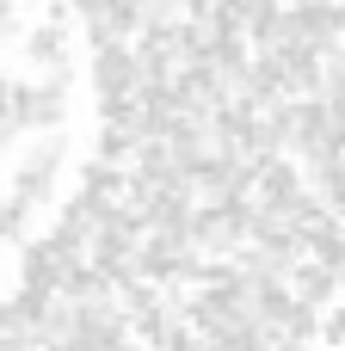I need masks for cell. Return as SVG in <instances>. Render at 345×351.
Instances as JSON below:
<instances>
[{
	"instance_id": "obj_1",
	"label": "cell",
	"mask_w": 345,
	"mask_h": 351,
	"mask_svg": "<svg viewBox=\"0 0 345 351\" xmlns=\"http://www.w3.org/2000/svg\"><path fill=\"white\" fill-rule=\"evenodd\" d=\"M62 160H68V136L56 130V136H37V148L19 160V173H12V197H25L31 210L37 204H49V191H56V179H62Z\"/></svg>"
},
{
	"instance_id": "obj_2",
	"label": "cell",
	"mask_w": 345,
	"mask_h": 351,
	"mask_svg": "<svg viewBox=\"0 0 345 351\" xmlns=\"http://www.w3.org/2000/svg\"><path fill=\"white\" fill-rule=\"evenodd\" d=\"M148 74H142V56L130 43H111V49H93V93L99 99H130L142 93Z\"/></svg>"
},
{
	"instance_id": "obj_3",
	"label": "cell",
	"mask_w": 345,
	"mask_h": 351,
	"mask_svg": "<svg viewBox=\"0 0 345 351\" xmlns=\"http://www.w3.org/2000/svg\"><path fill=\"white\" fill-rule=\"evenodd\" d=\"M68 265H74V259H62V253L49 247V234H43V241H25V247H19V290L37 296V302H49V296H62Z\"/></svg>"
},
{
	"instance_id": "obj_4",
	"label": "cell",
	"mask_w": 345,
	"mask_h": 351,
	"mask_svg": "<svg viewBox=\"0 0 345 351\" xmlns=\"http://www.w3.org/2000/svg\"><path fill=\"white\" fill-rule=\"evenodd\" d=\"M130 339V308L123 302H80L74 308V346L80 351H111Z\"/></svg>"
},
{
	"instance_id": "obj_5",
	"label": "cell",
	"mask_w": 345,
	"mask_h": 351,
	"mask_svg": "<svg viewBox=\"0 0 345 351\" xmlns=\"http://www.w3.org/2000/svg\"><path fill=\"white\" fill-rule=\"evenodd\" d=\"M68 86H74V74H68V68H56V74L31 80V105H25V130H43V136H56V130L68 123Z\"/></svg>"
},
{
	"instance_id": "obj_6",
	"label": "cell",
	"mask_w": 345,
	"mask_h": 351,
	"mask_svg": "<svg viewBox=\"0 0 345 351\" xmlns=\"http://www.w3.org/2000/svg\"><path fill=\"white\" fill-rule=\"evenodd\" d=\"M80 197H86L99 216H105V210H123V204L136 197V191H130V167H111V160L93 154V160L80 167Z\"/></svg>"
},
{
	"instance_id": "obj_7",
	"label": "cell",
	"mask_w": 345,
	"mask_h": 351,
	"mask_svg": "<svg viewBox=\"0 0 345 351\" xmlns=\"http://www.w3.org/2000/svg\"><path fill=\"white\" fill-rule=\"evenodd\" d=\"M296 197H302L296 160H290V154H272V160H259V173H253V204H296Z\"/></svg>"
},
{
	"instance_id": "obj_8",
	"label": "cell",
	"mask_w": 345,
	"mask_h": 351,
	"mask_svg": "<svg viewBox=\"0 0 345 351\" xmlns=\"http://www.w3.org/2000/svg\"><path fill=\"white\" fill-rule=\"evenodd\" d=\"M25 62H31V68H43V74L68 68V25H56V19L31 25V31H25Z\"/></svg>"
},
{
	"instance_id": "obj_9",
	"label": "cell",
	"mask_w": 345,
	"mask_h": 351,
	"mask_svg": "<svg viewBox=\"0 0 345 351\" xmlns=\"http://www.w3.org/2000/svg\"><path fill=\"white\" fill-rule=\"evenodd\" d=\"M290 296L309 302V308H327V302L340 296V278H333L321 259H296V271H290Z\"/></svg>"
},
{
	"instance_id": "obj_10",
	"label": "cell",
	"mask_w": 345,
	"mask_h": 351,
	"mask_svg": "<svg viewBox=\"0 0 345 351\" xmlns=\"http://www.w3.org/2000/svg\"><path fill=\"white\" fill-rule=\"evenodd\" d=\"M136 148H142V142H136V130H123V123H105V130H99V160L130 167V160H136Z\"/></svg>"
},
{
	"instance_id": "obj_11",
	"label": "cell",
	"mask_w": 345,
	"mask_h": 351,
	"mask_svg": "<svg viewBox=\"0 0 345 351\" xmlns=\"http://www.w3.org/2000/svg\"><path fill=\"white\" fill-rule=\"evenodd\" d=\"M278 19H284V6H278V0H241V31H247L253 43H265Z\"/></svg>"
},
{
	"instance_id": "obj_12",
	"label": "cell",
	"mask_w": 345,
	"mask_h": 351,
	"mask_svg": "<svg viewBox=\"0 0 345 351\" xmlns=\"http://www.w3.org/2000/svg\"><path fill=\"white\" fill-rule=\"evenodd\" d=\"M25 105H31V80H19V74H0V123L25 130Z\"/></svg>"
},
{
	"instance_id": "obj_13",
	"label": "cell",
	"mask_w": 345,
	"mask_h": 351,
	"mask_svg": "<svg viewBox=\"0 0 345 351\" xmlns=\"http://www.w3.org/2000/svg\"><path fill=\"white\" fill-rule=\"evenodd\" d=\"M25 228H31V204L25 197H6L0 204V247H25Z\"/></svg>"
},
{
	"instance_id": "obj_14",
	"label": "cell",
	"mask_w": 345,
	"mask_h": 351,
	"mask_svg": "<svg viewBox=\"0 0 345 351\" xmlns=\"http://www.w3.org/2000/svg\"><path fill=\"white\" fill-rule=\"evenodd\" d=\"M315 179H321V197H327V204H333V210L345 216V154L333 160V167H321Z\"/></svg>"
},
{
	"instance_id": "obj_15",
	"label": "cell",
	"mask_w": 345,
	"mask_h": 351,
	"mask_svg": "<svg viewBox=\"0 0 345 351\" xmlns=\"http://www.w3.org/2000/svg\"><path fill=\"white\" fill-rule=\"evenodd\" d=\"M321 346L345 351V302H340V308H327V315H321Z\"/></svg>"
},
{
	"instance_id": "obj_16",
	"label": "cell",
	"mask_w": 345,
	"mask_h": 351,
	"mask_svg": "<svg viewBox=\"0 0 345 351\" xmlns=\"http://www.w3.org/2000/svg\"><path fill=\"white\" fill-rule=\"evenodd\" d=\"M12 31H25V25H19V0H0V43H6Z\"/></svg>"
},
{
	"instance_id": "obj_17",
	"label": "cell",
	"mask_w": 345,
	"mask_h": 351,
	"mask_svg": "<svg viewBox=\"0 0 345 351\" xmlns=\"http://www.w3.org/2000/svg\"><path fill=\"white\" fill-rule=\"evenodd\" d=\"M12 136H19V130H12V123H0V148H12Z\"/></svg>"
},
{
	"instance_id": "obj_18",
	"label": "cell",
	"mask_w": 345,
	"mask_h": 351,
	"mask_svg": "<svg viewBox=\"0 0 345 351\" xmlns=\"http://www.w3.org/2000/svg\"><path fill=\"white\" fill-rule=\"evenodd\" d=\"M296 6H333V0H296Z\"/></svg>"
},
{
	"instance_id": "obj_19",
	"label": "cell",
	"mask_w": 345,
	"mask_h": 351,
	"mask_svg": "<svg viewBox=\"0 0 345 351\" xmlns=\"http://www.w3.org/2000/svg\"><path fill=\"white\" fill-rule=\"evenodd\" d=\"M31 6H43V12H49V6H56V0H31Z\"/></svg>"
}]
</instances>
